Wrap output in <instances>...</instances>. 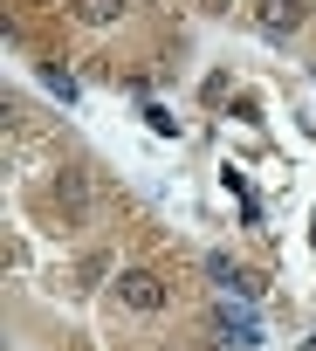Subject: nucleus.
I'll return each mask as SVG.
<instances>
[{"label":"nucleus","instance_id":"nucleus-3","mask_svg":"<svg viewBox=\"0 0 316 351\" xmlns=\"http://www.w3.org/2000/svg\"><path fill=\"white\" fill-rule=\"evenodd\" d=\"M69 14H76L83 28H110V21L124 14V0H69Z\"/></svg>","mask_w":316,"mask_h":351},{"label":"nucleus","instance_id":"nucleus-6","mask_svg":"<svg viewBox=\"0 0 316 351\" xmlns=\"http://www.w3.org/2000/svg\"><path fill=\"white\" fill-rule=\"evenodd\" d=\"M42 83H49V90H55V97H62V104H69V97H76V76H62V69H55V62H49V69H42Z\"/></svg>","mask_w":316,"mask_h":351},{"label":"nucleus","instance_id":"nucleus-5","mask_svg":"<svg viewBox=\"0 0 316 351\" xmlns=\"http://www.w3.org/2000/svg\"><path fill=\"white\" fill-rule=\"evenodd\" d=\"M220 337H227V344H254V324H248L241 310H220Z\"/></svg>","mask_w":316,"mask_h":351},{"label":"nucleus","instance_id":"nucleus-1","mask_svg":"<svg viewBox=\"0 0 316 351\" xmlns=\"http://www.w3.org/2000/svg\"><path fill=\"white\" fill-rule=\"evenodd\" d=\"M117 296H124V310H158V303H166V282H158L151 269H124Z\"/></svg>","mask_w":316,"mask_h":351},{"label":"nucleus","instance_id":"nucleus-2","mask_svg":"<svg viewBox=\"0 0 316 351\" xmlns=\"http://www.w3.org/2000/svg\"><path fill=\"white\" fill-rule=\"evenodd\" d=\"M213 282H220V289H234V303H254V282H248V269H241V262L213 255Z\"/></svg>","mask_w":316,"mask_h":351},{"label":"nucleus","instance_id":"nucleus-7","mask_svg":"<svg viewBox=\"0 0 316 351\" xmlns=\"http://www.w3.org/2000/svg\"><path fill=\"white\" fill-rule=\"evenodd\" d=\"M309 234H316V221H309Z\"/></svg>","mask_w":316,"mask_h":351},{"label":"nucleus","instance_id":"nucleus-4","mask_svg":"<svg viewBox=\"0 0 316 351\" xmlns=\"http://www.w3.org/2000/svg\"><path fill=\"white\" fill-rule=\"evenodd\" d=\"M295 21H302L295 0H268V8H261V28H268V35H295Z\"/></svg>","mask_w":316,"mask_h":351}]
</instances>
